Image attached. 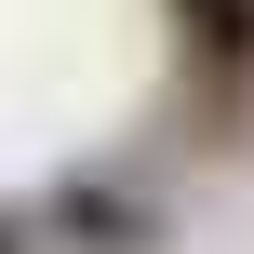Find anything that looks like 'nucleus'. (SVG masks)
<instances>
[{
    "mask_svg": "<svg viewBox=\"0 0 254 254\" xmlns=\"http://www.w3.org/2000/svg\"><path fill=\"white\" fill-rule=\"evenodd\" d=\"M174 13H188V40L214 67H254V0H174Z\"/></svg>",
    "mask_w": 254,
    "mask_h": 254,
    "instance_id": "obj_1",
    "label": "nucleus"
}]
</instances>
